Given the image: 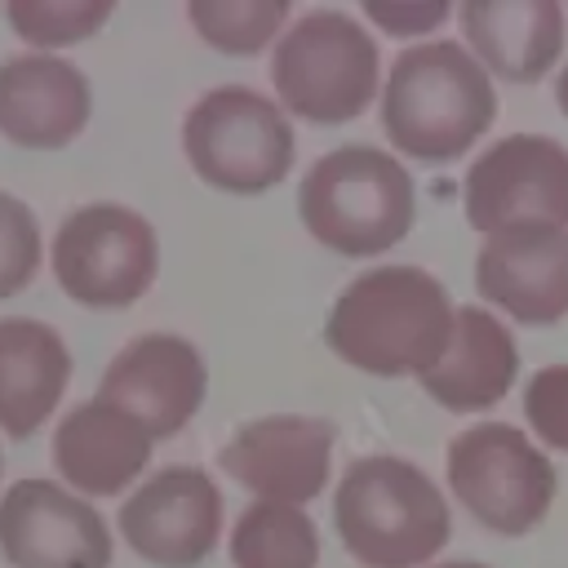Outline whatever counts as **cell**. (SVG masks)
Returning <instances> with one entry per match:
<instances>
[{
  "label": "cell",
  "instance_id": "ba28073f",
  "mask_svg": "<svg viewBox=\"0 0 568 568\" xmlns=\"http://www.w3.org/2000/svg\"><path fill=\"white\" fill-rule=\"evenodd\" d=\"M160 271L155 226L124 204H84L53 235V275L62 293L93 311L133 306Z\"/></svg>",
  "mask_w": 568,
  "mask_h": 568
},
{
  "label": "cell",
  "instance_id": "484cf974",
  "mask_svg": "<svg viewBox=\"0 0 568 568\" xmlns=\"http://www.w3.org/2000/svg\"><path fill=\"white\" fill-rule=\"evenodd\" d=\"M555 102H559V111L568 115V67L555 75Z\"/></svg>",
  "mask_w": 568,
  "mask_h": 568
},
{
  "label": "cell",
  "instance_id": "e0dca14e",
  "mask_svg": "<svg viewBox=\"0 0 568 568\" xmlns=\"http://www.w3.org/2000/svg\"><path fill=\"white\" fill-rule=\"evenodd\" d=\"M462 36L484 71L537 84L564 53V9L559 0H466Z\"/></svg>",
  "mask_w": 568,
  "mask_h": 568
},
{
  "label": "cell",
  "instance_id": "4fadbf2b",
  "mask_svg": "<svg viewBox=\"0 0 568 568\" xmlns=\"http://www.w3.org/2000/svg\"><path fill=\"white\" fill-rule=\"evenodd\" d=\"M333 439L337 426L324 417L302 413H275L244 422L217 453V466L257 493L262 501H288L302 506L324 493L328 466H333Z\"/></svg>",
  "mask_w": 568,
  "mask_h": 568
},
{
  "label": "cell",
  "instance_id": "d6986e66",
  "mask_svg": "<svg viewBox=\"0 0 568 568\" xmlns=\"http://www.w3.org/2000/svg\"><path fill=\"white\" fill-rule=\"evenodd\" d=\"M515 373H519V351L510 328L479 306H457V333L448 355L417 382L448 413H479L510 390Z\"/></svg>",
  "mask_w": 568,
  "mask_h": 568
},
{
  "label": "cell",
  "instance_id": "6da1fadb",
  "mask_svg": "<svg viewBox=\"0 0 568 568\" xmlns=\"http://www.w3.org/2000/svg\"><path fill=\"white\" fill-rule=\"evenodd\" d=\"M453 333L457 306L422 266H373L355 275L324 320L328 351L373 377L430 373L448 355Z\"/></svg>",
  "mask_w": 568,
  "mask_h": 568
},
{
  "label": "cell",
  "instance_id": "2e32d148",
  "mask_svg": "<svg viewBox=\"0 0 568 568\" xmlns=\"http://www.w3.org/2000/svg\"><path fill=\"white\" fill-rule=\"evenodd\" d=\"M151 435L98 395L75 404L53 430V466L84 497L124 493L151 462Z\"/></svg>",
  "mask_w": 568,
  "mask_h": 568
},
{
  "label": "cell",
  "instance_id": "8fae6325",
  "mask_svg": "<svg viewBox=\"0 0 568 568\" xmlns=\"http://www.w3.org/2000/svg\"><path fill=\"white\" fill-rule=\"evenodd\" d=\"M0 555L13 568H111L106 519L53 479H18L0 497Z\"/></svg>",
  "mask_w": 568,
  "mask_h": 568
},
{
  "label": "cell",
  "instance_id": "5bb4252c",
  "mask_svg": "<svg viewBox=\"0 0 568 568\" xmlns=\"http://www.w3.org/2000/svg\"><path fill=\"white\" fill-rule=\"evenodd\" d=\"M475 288L515 324L568 315V226H519L488 235L475 257Z\"/></svg>",
  "mask_w": 568,
  "mask_h": 568
},
{
  "label": "cell",
  "instance_id": "7a4b0ae2",
  "mask_svg": "<svg viewBox=\"0 0 568 568\" xmlns=\"http://www.w3.org/2000/svg\"><path fill=\"white\" fill-rule=\"evenodd\" d=\"M497 120V93L488 71L457 40H426L404 49L382 89L386 138L426 164L457 160Z\"/></svg>",
  "mask_w": 568,
  "mask_h": 568
},
{
  "label": "cell",
  "instance_id": "cb8c5ba5",
  "mask_svg": "<svg viewBox=\"0 0 568 568\" xmlns=\"http://www.w3.org/2000/svg\"><path fill=\"white\" fill-rule=\"evenodd\" d=\"M528 426L559 453H568V364H546L524 386Z\"/></svg>",
  "mask_w": 568,
  "mask_h": 568
},
{
  "label": "cell",
  "instance_id": "ac0fdd59",
  "mask_svg": "<svg viewBox=\"0 0 568 568\" xmlns=\"http://www.w3.org/2000/svg\"><path fill=\"white\" fill-rule=\"evenodd\" d=\"M67 377L71 351L49 324L31 315L0 320V430L9 439H27L49 422L67 390Z\"/></svg>",
  "mask_w": 568,
  "mask_h": 568
},
{
  "label": "cell",
  "instance_id": "5b68a950",
  "mask_svg": "<svg viewBox=\"0 0 568 568\" xmlns=\"http://www.w3.org/2000/svg\"><path fill=\"white\" fill-rule=\"evenodd\" d=\"M377 75H382L377 40L342 9L302 13L280 36L271 58L280 106L315 124L355 120L373 102Z\"/></svg>",
  "mask_w": 568,
  "mask_h": 568
},
{
  "label": "cell",
  "instance_id": "52a82bcc",
  "mask_svg": "<svg viewBox=\"0 0 568 568\" xmlns=\"http://www.w3.org/2000/svg\"><path fill=\"white\" fill-rule=\"evenodd\" d=\"M550 457L506 422L466 426L448 444V488L453 497L501 537H524L537 528L555 501Z\"/></svg>",
  "mask_w": 568,
  "mask_h": 568
},
{
  "label": "cell",
  "instance_id": "8992f818",
  "mask_svg": "<svg viewBox=\"0 0 568 568\" xmlns=\"http://www.w3.org/2000/svg\"><path fill=\"white\" fill-rule=\"evenodd\" d=\"M182 151L209 186L257 195L288 178L297 138L280 102L244 84H222V89H209L186 111Z\"/></svg>",
  "mask_w": 568,
  "mask_h": 568
},
{
  "label": "cell",
  "instance_id": "277c9868",
  "mask_svg": "<svg viewBox=\"0 0 568 568\" xmlns=\"http://www.w3.org/2000/svg\"><path fill=\"white\" fill-rule=\"evenodd\" d=\"M297 213L324 248L342 257H373L413 231L417 191L390 151L351 142L306 169L297 186Z\"/></svg>",
  "mask_w": 568,
  "mask_h": 568
},
{
  "label": "cell",
  "instance_id": "3957f363",
  "mask_svg": "<svg viewBox=\"0 0 568 568\" xmlns=\"http://www.w3.org/2000/svg\"><path fill=\"white\" fill-rule=\"evenodd\" d=\"M333 524L346 555L364 568H422L453 537L444 493L404 457L351 462L333 493Z\"/></svg>",
  "mask_w": 568,
  "mask_h": 568
},
{
  "label": "cell",
  "instance_id": "30bf717a",
  "mask_svg": "<svg viewBox=\"0 0 568 568\" xmlns=\"http://www.w3.org/2000/svg\"><path fill=\"white\" fill-rule=\"evenodd\" d=\"M129 550L155 568H195L213 555L222 532V493L200 466H164L120 506Z\"/></svg>",
  "mask_w": 568,
  "mask_h": 568
},
{
  "label": "cell",
  "instance_id": "603a6c76",
  "mask_svg": "<svg viewBox=\"0 0 568 568\" xmlns=\"http://www.w3.org/2000/svg\"><path fill=\"white\" fill-rule=\"evenodd\" d=\"M40 271V222L36 213L0 191V297L22 293Z\"/></svg>",
  "mask_w": 568,
  "mask_h": 568
},
{
  "label": "cell",
  "instance_id": "44dd1931",
  "mask_svg": "<svg viewBox=\"0 0 568 568\" xmlns=\"http://www.w3.org/2000/svg\"><path fill=\"white\" fill-rule=\"evenodd\" d=\"M186 18L204 44L222 53H257L280 36L288 0H191Z\"/></svg>",
  "mask_w": 568,
  "mask_h": 568
},
{
  "label": "cell",
  "instance_id": "9a60e30c",
  "mask_svg": "<svg viewBox=\"0 0 568 568\" xmlns=\"http://www.w3.org/2000/svg\"><path fill=\"white\" fill-rule=\"evenodd\" d=\"M93 111L84 71L53 53H22L0 62V133L13 146L58 151L67 146Z\"/></svg>",
  "mask_w": 568,
  "mask_h": 568
},
{
  "label": "cell",
  "instance_id": "83f0119b",
  "mask_svg": "<svg viewBox=\"0 0 568 568\" xmlns=\"http://www.w3.org/2000/svg\"><path fill=\"white\" fill-rule=\"evenodd\" d=\"M0 466H4V462H0Z\"/></svg>",
  "mask_w": 568,
  "mask_h": 568
},
{
  "label": "cell",
  "instance_id": "7402d4cb",
  "mask_svg": "<svg viewBox=\"0 0 568 568\" xmlns=\"http://www.w3.org/2000/svg\"><path fill=\"white\" fill-rule=\"evenodd\" d=\"M111 13H115L111 0H9L4 4L9 27L40 49L89 40Z\"/></svg>",
  "mask_w": 568,
  "mask_h": 568
},
{
  "label": "cell",
  "instance_id": "9c48e42d",
  "mask_svg": "<svg viewBox=\"0 0 568 568\" xmlns=\"http://www.w3.org/2000/svg\"><path fill=\"white\" fill-rule=\"evenodd\" d=\"M466 222L484 235L568 226V146L546 133H510L479 151L462 182Z\"/></svg>",
  "mask_w": 568,
  "mask_h": 568
},
{
  "label": "cell",
  "instance_id": "4316f807",
  "mask_svg": "<svg viewBox=\"0 0 568 568\" xmlns=\"http://www.w3.org/2000/svg\"><path fill=\"white\" fill-rule=\"evenodd\" d=\"M439 568H488V564H475V559H453V564H439Z\"/></svg>",
  "mask_w": 568,
  "mask_h": 568
},
{
  "label": "cell",
  "instance_id": "7c38bea8",
  "mask_svg": "<svg viewBox=\"0 0 568 568\" xmlns=\"http://www.w3.org/2000/svg\"><path fill=\"white\" fill-rule=\"evenodd\" d=\"M209 368L200 351L178 333L133 337L102 373L98 399L129 413L151 439L178 435L204 404Z\"/></svg>",
  "mask_w": 568,
  "mask_h": 568
},
{
  "label": "cell",
  "instance_id": "ffe728a7",
  "mask_svg": "<svg viewBox=\"0 0 568 568\" xmlns=\"http://www.w3.org/2000/svg\"><path fill=\"white\" fill-rule=\"evenodd\" d=\"M231 564L235 568H315L320 532L302 506L253 501L231 528Z\"/></svg>",
  "mask_w": 568,
  "mask_h": 568
},
{
  "label": "cell",
  "instance_id": "d4e9b609",
  "mask_svg": "<svg viewBox=\"0 0 568 568\" xmlns=\"http://www.w3.org/2000/svg\"><path fill=\"white\" fill-rule=\"evenodd\" d=\"M364 18H373L390 36H426L448 18V4L444 0H390V4L386 0H368Z\"/></svg>",
  "mask_w": 568,
  "mask_h": 568
}]
</instances>
